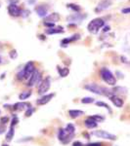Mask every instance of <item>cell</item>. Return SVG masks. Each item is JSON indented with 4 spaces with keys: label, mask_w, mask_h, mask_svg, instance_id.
I'll return each instance as SVG.
<instances>
[{
    "label": "cell",
    "mask_w": 130,
    "mask_h": 146,
    "mask_svg": "<svg viewBox=\"0 0 130 146\" xmlns=\"http://www.w3.org/2000/svg\"><path fill=\"white\" fill-rule=\"evenodd\" d=\"M84 89L98 96H108V98H111L112 96H113V91L109 90V89L105 88V87L99 86V85L96 83H90V84L85 85Z\"/></svg>",
    "instance_id": "6da1fadb"
},
{
    "label": "cell",
    "mask_w": 130,
    "mask_h": 146,
    "mask_svg": "<svg viewBox=\"0 0 130 146\" xmlns=\"http://www.w3.org/2000/svg\"><path fill=\"white\" fill-rule=\"evenodd\" d=\"M100 74H101V78L103 79V81L105 82V83H107L108 85H110V86H115V85L117 84V79L113 76L112 71L109 70L108 68H106V67L102 68L100 71Z\"/></svg>",
    "instance_id": "7a4b0ae2"
},
{
    "label": "cell",
    "mask_w": 130,
    "mask_h": 146,
    "mask_svg": "<svg viewBox=\"0 0 130 146\" xmlns=\"http://www.w3.org/2000/svg\"><path fill=\"white\" fill-rule=\"evenodd\" d=\"M104 25H105V22H104L103 19H100V18H97V19H94L92 20L90 23H88L87 25V29L90 33H93V34H96L99 30L102 28Z\"/></svg>",
    "instance_id": "3957f363"
},
{
    "label": "cell",
    "mask_w": 130,
    "mask_h": 146,
    "mask_svg": "<svg viewBox=\"0 0 130 146\" xmlns=\"http://www.w3.org/2000/svg\"><path fill=\"white\" fill-rule=\"evenodd\" d=\"M50 87H51V79L50 77H47L46 79L42 80V82L39 84L38 88H37V93L40 96L46 95V93L49 91Z\"/></svg>",
    "instance_id": "277c9868"
},
{
    "label": "cell",
    "mask_w": 130,
    "mask_h": 146,
    "mask_svg": "<svg viewBox=\"0 0 130 146\" xmlns=\"http://www.w3.org/2000/svg\"><path fill=\"white\" fill-rule=\"evenodd\" d=\"M92 135L97 136V137L104 138V139H109V140H115L117 139V136L113 133H108L107 131H104V129H100V131H93L91 133Z\"/></svg>",
    "instance_id": "5b68a950"
},
{
    "label": "cell",
    "mask_w": 130,
    "mask_h": 146,
    "mask_svg": "<svg viewBox=\"0 0 130 146\" xmlns=\"http://www.w3.org/2000/svg\"><path fill=\"white\" fill-rule=\"evenodd\" d=\"M42 82V75L38 70H35L34 74L31 75L29 79L27 80V87H34L35 85L37 84H40Z\"/></svg>",
    "instance_id": "8992f818"
},
{
    "label": "cell",
    "mask_w": 130,
    "mask_h": 146,
    "mask_svg": "<svg viewBox=\"0 0 130 146\" xmlns=\"http://www.w3.org/2000/svg\"><path fill=\"white\" fill-rule=\"evenodd\" d=\"M74 136V135H72V133H68L66 129H60L58 133V138L60 141H62L63 143L67 144V143L70 142V140L72 139V137Z\"/></svg>",
    "instance_id": "52a82bcc"
},
{
    "label": "cell",
    "mask_w": 130,
    "mask_h": 146,
    "mask_svg": "<svg viewBox=\"0 0 130 146\" xmlns=\"http://www.w3.org/2000/svg\"><path fill=\"white\" fill-rule=\"evenodd\" d=\"M35 66L34 62H28L25 63V67L23 68V76H25V79L28 80L31 77V75L34 74L35 71Z\"/></svg>",
    "instance_id": "ba28073f"
},
{
    "label": "cell",
    "mask_w": 130,
    "mask_h": 146,
    "mask_svg": "<svg viewBox=\"0 0 130 146\" xmlns=\"http://www.w3.org/2000/svg\"><path fill=\"white\" fill-rule=\"evenodd\" d=\"M55 96V94H46V95L44 96H41V98H38V100H36V104L37 105H45L47 104L48 102H50L52 98Z\"/></svg>",
    "instance_id": "9c48e42d"
},
{
    "label": "cell",
    "mask_w": 130,
    "mask_h": 146,
    "mask_svg": "<svg viewBox=\"0 0 130 146\" xmlns=\"http://www.w3.org/2000/svg\"><path fill=\"white\" fill-rule=\"evenodd\" d=\"M8 12L12 17H19L22 14V10L15 4H10L8 6Z\"/></svg>",
    "instance_id": "30bf717a"
},
{
    "label": "cell",
    "mask_w": 130,
    "mask_h": 146,
    "mask_svg": "<svg viewBox=\"0 0 130 146\" xmlns=\"http://www.w3.org/2000/svg\"><path fill=\"white\" fill-rule=\"evenodd\" d=\"M35 12L37 13V15L41 18L47 17V14H48V8L45 5H40L35 7Z\"/></svg>",
    "instance_id": "8fae6325"
},
{
    "label": "cell",
    "mask_w": 130,
    "mask_h": 146,
    "mask_svg": "<svg viewBox=\"0 0 130 146\" xmlns=\"http://www.w3.org/2000/svg\"><path fill=\"white\" fill-rule=\"evenodd\" d=\"M31 105L28 104V103H25L23 101H20V102H17L13 105V109L16 110V111H22V110H27V108H29Z\"/></svg>",
    "instance_id": "7c38bea8"
},
{
    "label": "cell",
    "mask_w": 130,
    "mask_h": 146,
    "mask_svg": "<svg viewBox=\"0 0 130 146\" xmlns=\"http://www.w3.org/2000/svg\"><path fill=\"white\" fill-rule=\"evenodd\" d=\"M111 5H112V1H111V0H104V1L100 2V3L98 4V6H97V8H96V12H101V11L106 10V9H108Z\"/></svg>",
    "instance_id": "4fadbf2b"
},
{
    "label": "cell",
    "mask_w": 130,
    "mask_h": 146,
    "mask_svg": "<svg viewBox=\"0 0 130 146\" xmlns=\"http://www.w3.org/2000/svg\"><path fill=\"white\" fill-rule=\"evenodd\" d=\"M110 100L113 103V105H115V106H117V107H119V108L123 106V100H122L121 98H119V96L113 95V96H111Z\"/></svg>",
    "instance_id": "5bb4252c"
},
{
    "label": "cell",
    "mask_w": 130,
    "mask_h": 146,
    "mask_svg": "<svg viewBox=\"0 0 130 146\" xmlns=\"http://www.w3.org/2000/svg\"><path fill=\"white\" fill-rule=\"evenodd\" d=\"M84 125H85V127L88 129H96L97 127H98V123H97L95 120L92 119L91 117H88V118L85 120Z\"/></svg>",
    "instance_id": "9a60e30c"
},
{
    "label": "cell",
    "mask_w": 130,
    "mask_h": 146,
    "mask_svg": "<svg viewBox=\"0 0 130 146\" xmlns=\"http://www.w3.org/2000/svg\"><path fill=\"white\" fill-rule=\"evenodd\" d=\"M60 20V15L58 13H53V14H50L48 15L47 17H45V20L44 22H48V23H55L56 22Z\"/></svg>",
    "instance_id": "2e32d148"
},
{
    "label": "cell",
    "mask_w": 130,
    "mask_h": 146,
    "mask_svg": "<svg viewBox=\"0 0 130 146\" xmlns=\"http://www.w3.org/2000/svg\"><path fill=\"white\" fill-rule=\"evenodd\" d=\"M84 114V112L82 111V110H77V109H72L68 111V115H70V118L72 119H76L78 118V117L82 116V115Z\"/></svg>",
    "instance_id": "e0dca14e"
},
{
    "label": "cell",
    "mask_w": 130,
    "mask_h": 146,
    "mask_svg": "<svg viewBox=\"0 0 130 146\" xmlns=\"http://www.w3.org/2000/svg\"><path fill=\"white\" fill-rule=\"evenodd\" d=\"M64 32V28L59 27H51L48 28L46 30V34L52 35V34H57V33H63Z\"/></svg>",
    "instance_id": "ac0fdd59"
},
{
    "label": "cell",
    "mask_w": 130,
    "mask_h": 146,
    "mask_svg": "<svg viewBox=\"0 0 130 146\" xmlns=\"http://www.w3.org/2000/svg\"><path fill=\"white\" fill-rule=\"evenodd\" d=\"M80 38V35L79 34H74V36H72L70 38H66V39H64L61 43L63 44L64 46H67L68 43H70V42H74L75 41V40H78Z\"/></svg>",
    "instance_id": "d6986e66"
},
{
    "label": "cell",
    "mask_w": 130,
    "mask_h": 146,
    "mask_svg": "<svg viewBox=\"0 0 130 146\" xmlns=\"http://www.w3.org/2000/svg\"><path fill=\"white\" fill-rule=\"evenodd\" d=\"M14 135H15V129H14V127H10L8 131H7L5 139L8 141V142H10V141H12V139L14 138Z\"/></svg>",
    "instance_id": "ffe728a7"
},
{
    "label": "cell",
    "mask_w": 130,
    "mask_h": 146,
    "mask_svg": "<svg viewBox=\"0 0 130 146\" xmlns=\"http://www.w3.org/2000/svg\"><path fill=\"white\" fill-rule=\"evenodd\" d=\"M58 72H59V75L61 77H67L70 73V69L68 67H60L58 66Z\"/></svg>",
    "instance_id": "44dd1931"
},
{
    "label": "cell",
    "mask_w": 130,
    "mask_h": 146,
    "mask_svg": "<svg viewBox=\"0 0 130 146\" xmlns=\"http://www.w3.org/2000/svg\"><path fill=\"white\" fill-rule=\"evenodd\" d=\"M30 96H31V92H30V91H25V92H23V93H21L20 95H19V100H20L21 101H23V100H27Z\"/></svg>",
    "instance_id": "7402d4cb"
},
{
    "label": "cell",
    "mask_w": 130,
    "mask_h": 146,
    "mask_svg": "<svg viewBox=\"0 0 130 146\" xmlns=\"http://www.w3.org/2000/svg\"><path fill=\"white\" fill-rule=\"evenodd\" d=\"M96 105H97V106L106 108V109L109 111V113H111V114L113 113V110H112V108L110 107V105L107 104L106 102H104V101H96Z\"/></svg>",
    "instance_id": "603a6c76"
},
{
    "label": "cell",
    "mask_w": 130,
    "mask_h": 146,
    "mask_svg": "<svg viewBox=\"0 0 130 146\" xmlns=\"http://www.w3.org/2000/svg\"><path fill=\"white\" fill-rule=\"evenodd\" d=\"M86 16H79V14H75L74 16H72V17H68V21H72V22H79L82 19H84Z\"/></svg>",
    "instance_id": "cb8c5ba5"
},
{
    "label": "cell",
    "mask_w": 130,
    "mask_h": 146,
    "mask_svg": "<svg viewBox=\"0 0 130 146\" xmlns=\"http://www.w3.org/2000/svg\"><path fill=\"white\" fill-rule=\"evenodd\" d=\"M66 131H68V133H72V135H74V133H75V127L72 124H70V123H68L67 126H66Z\"/></svg>",
    "instance_id": "d4e9b609"
},
{
    "label": "cell",
    "mask_w": 130,
    "mask_h": 146,
    "mask_svg": "<svg viewBox=\"0 0 130 146\" xmlns=\"http://www.w3.org/2000/svg\"><path fill=\"white\" fill-rule=\"evenodd\" d=\"M95 100L93 98H90V96H86V98H83L81 100V103L83 104H89V103H93Z\"/></svg>",
    "instance_id": "484cf974"
},
{
    "label": "cell",
    "mask_w": 130,
    "mask_h": 146,
    "mask_svg": "<svg viewBox=\"0 0 130 146\" xmlns=\"http://www.w3.org/2000/svg\"><path fill=\"white\" fill-rule=\"evenodd\" d=\"M89 117H91L93 120H95V121L97 122V123H99V122H103L104 120H105V117L104 116H101V115H93V116H89Z\"/></svg>",
    "instance_id": "4316f807"
},
{
    "label": "cell",
    "mask_w": 130,
    "mask_h": 146,
    "mask_svg": "<svg viewBox=\"0 0 130 146\" xmlns=\"http://www.w3.org/2000/svg\"><path fill=\"white\" fill-rule=\"evenodd\" d=\"M113 91L117 92V93H120V94H126L127 89L126 88H123V87H117V88L113 89Z\"/></svg>",
    "instance_id": "83f0119b"
},
{
    "label": "cell",
    "mask_w": 130,
    "mask_h": 146,
    "mask_svg": "<svg viewBox=\"0 0 130 146\" xmlns=\"http://www.w3.org/2000/svg\"><path fill=\"white\" fill-rule=\"evenodd\" d=\"M68 8L72 9V10H74L75 12H78L80 10V7L78 5H75V4H68Z\"/></svg>",
    "instance_id": "f1b7e54d"
},
{
    "label": "cell",
    "mask_w": 130,
    "mask_h": 146,
    "mask_svg": "<svg viewBox=\"0 0 130 146\" xmlns=\"http://www.w3.org/2000/svg\"><path fill=\"white\" fill-rule=\"evenodd\" d=\"M34 112V109L32 108L31 106H30L29 108H27V110H25V117H30L32 115V113Z\"/></svg>",
    "instance_id": "f546056e"
},
{
    "label": "cell",
    "mask_w": 130,
    "mask_h": 146,
    "mask_svg": "<svg viewBox=\"0 0 130 146\" xmlns=\"http://www.w3.org/2000/svg\"><path fill=\"white\" fill-rule=\"evenodd\" d=\"M9 56H10V58H12V60H15V58H17V56H18L17 51H16V50L10 51V53H9Z\"/></svg>",
    "instance_id": "4dcf8cb0"
},
{
    "label": "cell",
    "mask_w": 130,
    "mask_h": 146,
    "mask_svg": "<svg viewBox=\"0 0 130 146\" xmlns=\"http://www.w3.org/2000/svg\"><path fill=\"white\" fill-rule=\"evenodd\" d=\"M18 123H19V118L17 116H14L13 119H12V121H11L10 127H15L16 125H18Z\"/></svg>",
    "instance_id": "1f68e13d"
},
{
    "label": "cell",
    "mask_w": 130,
    "mask_h": 146,
    "mask_svg": "<svg viewBox=\"0 0 130 146\" xmlns=\"http://www.w3.org/2000/svg\"><path fill=\"white\" fill-rule=\"evenodd\" d=\"M9 122V118L7 116L5 117H1V119H0V123H1L2 125H6L7 123Z\"/></svg>",
    "instance_id": "d6a6232c"
},
{
    "label": "cell",
    "mask_w": 130,
    "mask_h": 146,
    "mask_svg": "<svg viewBox=\"0 0 130 146\" xmlns=\"http://www.w3.org/2000/svg\"><path fill=\"white\" fill-rule=\"evenodd\" d=\"M44 25H46V27H48L49 28L51 27H55V23H48V22H44Z\"/></svg>",
    "instance_id": "836d02e7"
},
{
    "label": "cell",
    "mask_w": 130,
    "mask_h": 146,
    "mask_svg": "<svg viewBox=\"0 0 130 146\" xmlns=\"http://www.w3.org/2000/svg\"><path fill=\"white\" fill-rule=\"evenodd\" d=\"M28 14H29V11L23 10V11H22V14H21V16H23V17H27Z\"/></svg>",
    "instance_id": "e575fe53"
},
{
    "label": "cell",
    "mask_w": 130,
    "mask_h": 146,
    "mask_svg": "<svg viewBox=\"0 0 130 146\" xmlns=\"http://www.w3.org/2000/svg\"><path fill=\"white\" fill-rule=\"evenodd\" d=\"M122 14H130V8H124L121 10Z\"/></svg>",
    "instance_id": "d590c367"
},
{
    "label": "cell",
    "mask_w": 130,
    "mask_h": 146,
    "mask_svg": "<svg viewBox=\"0 0 130 146\" xmlns=\"http://www.w3.org/2000/svg\"><path fill=\"white\" fill-rule=\"evenodd\" d=\"M86 146H102V144L99 142H93V143H89V144H87Z\"/></svg>",
    "instance_id": "8d00e7d4"
},
{
    "label": "cell",
    "mask_w": 130,
    "mask_h": 146,
    "mask_svg": "<svg viewBox=\"0 0 130 146\" xmlns=\"http://www.w3.org/2000/svg\"><path fill=\"white\" fill-rule=\"evenodd\" d=\"M72 146H84V145L82 144L80 141H74V144H72Z\"/></svg>",
    "instance_id": "74e56055"
},
{
    "label": "cell",
    "mask_w": 130,
    "mask_h": 146,
    "mask_svg": "<svg viewBox=\"0 0 130 146\" xmlns=\"http://www.w3.org/2000/svg\"><path fill=\"white\" fill-rule=\"evenodd\" d=\"M9 1H10V4H15V5H17L19 0H9Z\"/></svg>",
    "instance_id": "f35d334b"
},
{
    "label": "cell",
    "mask_w": 130,
    "mask_h": 146,
    "mask_svg": "<svg viewBox=\"0 0 130 146\" xmlns=\"http://www.w3.org/2000/svg\"><path fill=\"white\" fill-rule=\"evenodd\" d=\"M108 30H110V27H106L105 29H104V31H108Z\"/></svg>",
    "instance_id": "ab89813d"
},
{
    "label": "cell",
    "mask_w": 130,
    "mask_h": 146,
    "mask_svg": "<svg viewBox=\"0 0 130 146\" xmlns=\"http://www.w3.org/2000/svg\"><path fill=\"white\" fill-rule=\"evenodd\" d=\"M4 131V128H0V133H2Z\"/></svg>",
    "instance_id": "60d3db41"
},
{
    "label": "cell",
    "mask_w": 130,
    "mask_h": 146,
    "mask_svg": "<svg viewBox=\"0 0 130 146\" xmlns=\"http://www.w3.org/2000/svg\"><path fill=\"white\" fill-rule=\"evenodd\" d=\"M35 0H28V3H34Z\"/></svg>",
    "instance_id": "b9f144b4"
},
{
    "label": "cell",
    "mask_w": 130,
    "mask_h": 146,
    "mask_svg": "<svg viewBox=\"0 0 130 146\" xmlns=\"http://www.w3.org/2000/svg\"><path fill=\"white\" fill-rule=\"evenodd\" d=\"M1 146H9V145L8 144H2Z\"/></svg>",
    "instance_id": "7bdbcfd3"
},
{
    "label": "cell",
    "mask_w": 130,
    "mask_h": 146,
    "mask_svg": "<svg viewBox=\"0 0 130 146\" xmlns=\"http://www.w3.org/2000/svg\"><path fill=\"white\" fill-rule=\"evenodd\" d=\"M0 62H1V56H0Z\"/></svg>",
    "instance_id": "ee69618b"
},
{
    "label": "cell",
    "mask_w": 130,
    "mask_h": 146,
    "mask_svg": "<svg viewBox=\"0 0 130 146\" xmlns=\"http://www.w3.org/2000/svg\"><path fill=\"white\" fill-rule=\"evenodd\" d=\"M0 7H1V3H0Z\"/></svg>",
    "instance_id": "f6af8a7d"
}]
</instances>
